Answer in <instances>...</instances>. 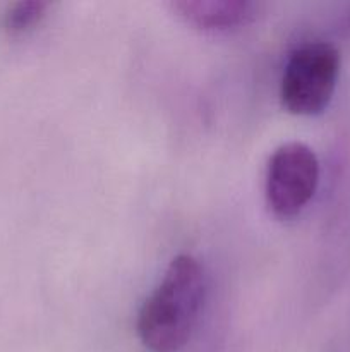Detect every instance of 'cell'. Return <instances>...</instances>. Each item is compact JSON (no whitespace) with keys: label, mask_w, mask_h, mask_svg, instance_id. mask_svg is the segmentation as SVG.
Masks as SVG:
<instances>
[{"label":"cell","mask_w":350,"mask_h":352,"mask_svg":"<svg viewBox=\"0 0 350 352\" xmlns=\"http://www.w3.org/2000/svg\"><path fill=\"white\" fill-rule=\"evenodd\" d=\"M319 182V162L304 143L290 141L278 146L266 168V203L280 219L301 213L314 196Z\"/></svg>","instance_id":"3957f363"},{"label":"cell","mask_w":350,"mask_h":352,"mask_svg":"<svg viewBox=\"0 0 350 352\" xmlns=\"http://www.w3.org/2000/svg\"><path fill=\"white\" fill-rule=\"evenodd\" d=\"M206 274L199 260L178 254L168 263L137 316V336L151 352H177L191 340L206 301Z\"/></svg>","instance_id":"6da1fadb"},{"label":"cell","mask_w":350,"mask_h":352,"mask_svg":"<svg viewBox=\"0 0 350 352\" xmlns=\"http://www.w3.org/2000/svg\"><path fill=\"white\" fill-rule=\"evenodd\" d=\"M340 74V54L328 41H309L295 48L285 64L281 105L294 116H318L331 102Z\"/></svg>","instance_id":"7a4b0ae2"},{"label":"cell","mask_w":350,"mask_h":352,"mask_svg":"<svg viewBox=\"0 0 350 352\" xmlns=\"http://www.w3.org/2000/svg\"><path fill=\"white\" fill-rule=\"evenodd\" d=\"M168 7L182 23L205 33L240 30L259 12V6L249 0H175Z\"/></svg>","instance_id":"277c9868"},{"label":"cell","mask_w":350,"mask_h":352,"mask_svg":"<svg viewBox=\"0 0 350 352\" xmlns=\"http://www.w3.org/2000/svg\"><path fill=\"white\" fill-rule=\"evenodd\" d=\"M51 2L47 0H21L10 3L2 17L3 30L9 34H24L34 30L47 17Z\"/></svg>","instance_id":"5b68a950"}]
</instances>
